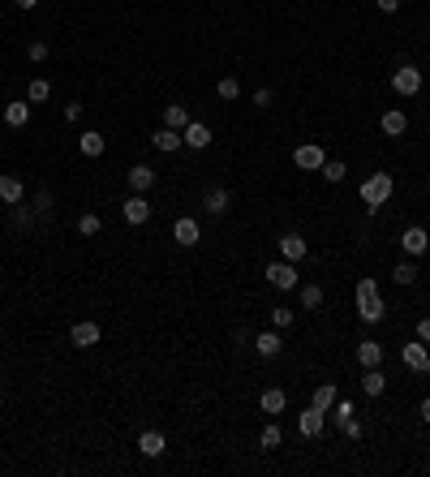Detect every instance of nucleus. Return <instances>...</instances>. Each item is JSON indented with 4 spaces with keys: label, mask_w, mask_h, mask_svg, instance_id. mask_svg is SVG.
Here are the masks:
<instances>
[{
    "label": "nucleus",
    "mask_w": 430,
    "mask_h": 477,
    "mask_svg": "<svg viewBox=\"0 0 430 477\" xmlns=\"http://www.w3.org/2000/svg\"><path fill=\"white\" fill-rule=\"evenodd\" d=\"M353 292H358V314H362V322H378V318H383V297H378V284L370 280V275H366V280H358V288H353Z\"/></svg>",
    "instance_id": "obj_1"
},
{
    "label": "nucleus",
    "mask_w": 430,
    "mask_h": 477,
    "mask_svg": "<svg viewBox=\"0 0 430 477\" xmlns=\"http://www.w3.org/2000/svg\"><path fill=\"white\" fill-rule=\"evenodd\" d=\"M392 189H396V181H392V172H374V177L362 185V203L370 207V211H378L392 198Z\"/></svg>",
    "instance_id": "obj_2"
},
{
    "label": "nucleus",
    "mask_w": 430,
    "mask_h": 477,
    "mask_svg": "<svg viewBox=\"0 0 430 477\" xmlns=\"http://www.w3.org/2000/svg\"><path fill=\"white\" fill-rule=\"evenodd\" d=\"M263 275H267V284H271V288H284V292L301 284V275H297V263H289V258H284V263H271Z\"/></svg>",
    "instance_id": "obj_3"
},
{
    "label": "nucleus",
    "mask_w": 430,
    "mask_h": 477,
    "mask_svg": "<svg viewBox=\"0 0 430 477\" xmlns=\"http://www.w3.org/2000/svg\"><path fill=\"white\" fill-rule=\"evenodd\" d=\"M392 91L404 95V99L417 95V91H422V69H417V65H400V69L392 73Z\"/></svg>",
    "instance_id": "obj_4"
},
{
    "label": "nucleus",
    "mask_w": 430,
    "mask_h": 477,
    "mask_svg": "<svg viewBox=\"0 0 430 477\" xmlns=\"http://www.w3.org/2000/svg\"><path fill=\"white\" fill-rule=\"evenodd\" d=\"M293 164H297L301 172H318V168L327 164V150H323L318 142H301V146L293 150Z\"/></svg>",
    "instance_id": "obj_5"
},
{
    "label": "nucleus",
    "mask_w": 430,
    "mask_h": 477,
    "mask_svg": "<svg viewBox=\"0 0 430 477\" xmlns=\"http://www.w3.org/2000/svg\"><path fill=\"white\" fill-rule=\"evenodd\" d=\"M400 361L409 366L413 374H430V348H426L422 340H413V344H400Z\"/></svg>",
    "instance_id": "obj_6"
},
{
    "label": "nucleus",
    "mask_w": 430,
    "mask_h": 477,
    "mask_svg": "<svg viewBox=\"0 0 430 477\" xmlns=\"http://www.w3.org/2000/svg\"><path fill=\"white\" fill-rule=\"evenodd\" d=\"M69 340L78 344V348H95L99 340H104V331H99V322L82 318V322H73V331H69Z\"/></svg>",
    "instance_id": "obj_7"
},
{
    "label": "nucleus",
    "mask_w": 430,
    "mask_h": 477,
    "mask_svg": "<svg viewBox=\"0 0 430 477\" xmlns=\"http://www.w3.org/2000/svg\"><path fill=\"white\" fill-rule=\"evenodd\" d=\"M181 142H185L190 150H207V146H211V130H207L202 120H190L185 130H181Z\"/></svg>",
    "instance_id": "obj_8"
},
{
    "label": "nucleus",
    "mask_w": 430,
    "mask_h": 477,
    "mask_svg": "<svg viewBox=\"0 0 430 477\" xmlns=\"http://www.w3.org/2000/svg\"><path fill=\"white\" fill-rule=\"evenodd\" d=\"M323 421H327V413L310 405L306 413H297V430L306 435V439H318V435H323Z\"/></svg>",
    "instance_id": "obj_9"
},
{
    "label": "nucleus",
    "mask_w": 430,
    "mask_h": 477,
    "mask_svg": "<svg viewBox=\"0 0 430 477\" xmlns=\"http://www.w3.org/2000/svg\"><path fill=\"white\" fill-rule=\"evenodd\" d=\"M280 254H284L289 263H301V258L310 254V245H306V237H301V233H284V237H280Z\"/></svg>",
    "instance_id": "obj_10"
},
{
    "label": "nucleus",
    "mask_w": 430,
    "mask_h": 477,
    "mask_svg": "<svg viewBox=\"0 0 430 477\" xmlns=\"http://www.w3.org/2000/svg\"><path fill=\"white\" fill-rule=\"evenodd\" d=\"M138 451H142L146 460H155V456H164V451H168V439L160 430H142L138 435Z\"/></svg>",
    "instance_id": "obj_11"
},
{
    "label": "nucleus",
    "mask_w": 430,
    "mask_h": 477,
    "mask_svg": "<svg viewBox=\"0 0 430 477\" xmlns=\"http://www.w3.org/2000/svg\"><path fill=\"white\" fill-rule=\"evenodd\" d=\"M400 245H404V254H409V258H417V254H426V249H430V233L426 228H404Z\"/></svg>",
    "instance_id": "obj_12"
},
{
    "label": "nucleus",
    "mask_w": 430,
    "mask_h": 477,
    "mask_svg": "<svg viewBox=\"0 0 430 477\" xmlns=\"http://www.w3.org/2000/svg\"><path fill=\"white\" fill-rule=\"evenodd\" d=\"M172 237H176V241H181L185 249H190V245H198V237H202V228H198V219H190V215H181V219H176V224H172Z\"/></svg>",
    "instance_id": "obj_13"
},
{
    "label": "nucleus",
    "mask_w": 430,
    "mask_h": 477,
    "mask_svg": "<svg viewBox=\"0 0 430 477\" xmlns=\"http://www.w3.org/2000/svg\"><path fill=\"white\" fill-rule=\"evenodd\" d=\"M254 353H259V357H280V353H284L280 331H263V336H254Z\"/></svg>",
    "instance_id": "obj_14"
},
{
    "label": "nucleus",
    "mask_w": 430,
    "mask_h": 477,
    "mask_svg": "<svg viewBox=\"0 0 430 477\" xmlns=\"http://www.w3.org/2000/svg\"><path fill=\"white\" fill-rule=\"evenodd\" d=\"M151 185H155V168H151V164H134L130 168V189L134 194H146Z\"/></svg>",
    "instance_id": "obj_15"
},
{
    "label": "nucleus",
    "mask_w": 430,
    "mask_h": 477,
    "mask_svg": "<svg viewBox=\"0 0 430 477\" xmlns=\"http://www.w3.org/2000/svg\"><path fill=\"white\" fill-rule=\"evenodd\" d=\"M151 142H155V150H164V155H172V150H181V146H185V142H181V130H168V125L151 134Z\"/></svg>",
    "instance_id": "obj_16"
},
{
    "label": "nucleus",
    "mask_w": 430,
    "mask_h": 477,
    "mask_svg": "<svg viewBox=\"0 0 430 477\" xmlns=\"http://www.w3.org/2000/svg\"><path fill=\"white\" fill-rule=\"evenodd\" d=\"M0 203H5V207H17V203H22V181L13 177V172L0 177Z\"/></svg>",
    "instance_id": "obj_17"
},
{
    "label": "nucleus",
    "mask_w": 430,
    "mask_h": 477,
    "mask_svg": "<svg viewBox=\"0 0 430 477\" xmlns=\"http://www.w3.org/2000/svg\"><path fill=\"white\" fill-rule=\"evenodd\" d=\"M362 391H366V396H383V391H387V374L378 370V366H370V370L362 374Z\"/></svg>",
    "instance_id": "obj_18"
},
{
    "label": "nucleus",
    "mask_w": 430,
    "mask_h": 477,
    "mask_svg": "<svg viewBox=\"0 0 430 477\" xmlns=\"http://www.w3.org/2000/svg\"><path fill=\"white\" fill-rule=\"evenodd\" d=\"M78 150H82L86 159H99V155H104V134H99V130H86V134L78 138Z\"/></svg>",
    "instance_id": "obj_19"
},
{
    "label": "nucleus",
    "mask_w": 430,
    "mask_h": 477,
    "mask_svg": "<svg viewBox=\"0 0 430 477\" xmlns=\"http://www.w3.org/2000/svg\"><path fill=\"white\" fill-rule=\"evenodd\" d=\"M125 219H130V224H146L151 219V203H146L142 194H134L130 203H125Z\"/></svg>",
    "instance_id": "obj_20"
},
{
    "label": "nucleus",
    "mask_w": 430,
    "mask_h": 477,
    "mask_svg": "<svg viewBox=\"0 0 430 477\" xmlns=\"http://www.w3.org/2000/svg\"><path fill=\"white\" fill-rule=\"evenodd\" d=\"M259 405H263V413H267V417H275V413H284V405H289V396H284L280 387H267V391H263V400H259Z\"/></svg>",
    "instance_id": "obj_21"
},
{
    "label": "nucleus",
    "mask_w": 430,
    "mask_h": 477,
    "mask_svg": "<svg viewBox=\"0 0 430 477\" xmlns=\"http://www.w3.org/2000/svg\"><path fill=\"white\" fill-rule=\"evenodd\" d=\"M378 125H383V134H387V138H400L404 130H409V116L392 108V112H383V120H378Z\"/></svg>",
    "instance_id": "obj_22"
},
{
    "label": "nucleus",
    "mask_w": 430,
    "mask_h": 477,
    "mask_svg": "<svg viewBox=\"0 0 430 477\" xmlns=\"http://www.w3.org/2000/svg\"><path fill=\"white\" fill-rule=\"evenodd\" d=\"M358 361L370 370V366H378V361H383V344H378V340H362L358 344Z\"/></svg>",
    "instance_id": "obj_23"
},
{
    "label": "nucleus",
    "mask_w": 430,
    "mask_h": 477,
    "mask_svg": "<svg viewBox=\"0 0 430 477\" xmlns=\"http://www.w3.org/2000/svg\"><path fill=\"white\" fill-rule=\"evenodd\" d=\"M336 400H340V391H336V383H323V387H314V396H310V405L327 413V409H332V405H336Z\"/></svg>",
    "instance_id": "obj_24"
},
{
    "label": "nucleus",
    "mask_w": 430,
    "mask_h": 477,
    "mask_svg": "<svg viewBox=\"0 0 430 477\" xmlns=\"http://www.w3.org/2000/svg\"><path fill=\"white\" fill-rule=\"evenodd\" d=\"M164 125H168V130H185V125H190V108L185 104H168L164 108Z\"/></svg>",
    "instance_id": "obj_25"
},
{
    "label": "nucleus",
    "mask_w": 430,
    "mask_h": 477,
    "mask_svg": "<svg viewBox=\"0 0 430 477\" xmlns=\"http://www.w3.org/2000/svg\"><path fill=\"white\" fill-rule=\"evenodd\" d=\"M5 120H9V130H22L31 120V99L26 104H5Z\"/></svg>",
    "instance_id": "obj_26"
},
{
    "label": "nucleus",
    "mask_w": 430,
    "mask_h": 477,
    "mask_svg": "<svg viewBox=\"0 0 430 477\" xmlns=\"http://www.w3.org/2000/svg\"><path fill=\"white\" fill-rule=\"evenodd\" d=\"M318 172H323V181H327V185H340V181L348 177V168H344L340 159H327V164H323Z\"/></svg>",
    "instance_id": "obj_27"
},
{
    "label": "nucleus",
    "mask_w": 430,
    "mask_h": 477,
    "mask_svg": "<svg viewBox=\"0 0 430 477\" xmlns=\"http://www.w3.org/2000/svg\"><path fill=\"white\" fill-rule=\"evenodd\" d=\"M280 443H284V430H280V425H263V435H259V447H263V451H275Z\"/></svg>",
    "instance_id": "obj_28"
},
{
    "label": "nucleus",
    "mask_w": 430,
    "mask_h": 477,
    "mask_svg": "<svg viewBox=\"0 0 430 477\" xmlns=\"http://www.w3.org/2000/svg\"><path fill=\"white\" fill-rule=\"evenodd\" d=\"M207 211L211 215H229V189H211L207 194Z\"/></svg>",
    "instance_id": "obj_29"
},
{
    "label": "nucleus",
    "mask_w": 430,
    "mask_h": 477,
    "mask_svg": "<svg viewBox=\"0 0 430 477\" xmlns=\"http://www.w3.org/2000/svg\"><path fill=\"white\" fill-rule=\"evenodd\" d=\"M47 95H52V82H47V78H35V82L26 86V99H31V104H43Z\"/></svg>",
    "instance_id": "obj_30"
},
{
    "label": "nucleus",
    "mask_w": 430,
    "mask_h": 477,
    "mask_svg": "<svg viewBox=\"0 0 430 477\" xmlns=\"http://www.w3.org/2000/svg\"><path fill=\"white\" fill-rule=\"evenodd\" d=\"M327 413H332V421L340 425V430H344V425L353 421V405H348V400H336V405H332V409H327Z\"/></svg>",
    "instance_id": "obj_31"
},
{
    "label": "nucleus",
    "mask_w": 430,
    "mask_h": 477,
    "mask_svg": "<svg viewBox=\"0 0 430 477\" xmlns=\"http://www.w3.org/2000/svg\"><path fill=\"white\" fill-rule=\"evenodd\" d=\"M301 306H306V310H318V306H323V288H318V284H301Z\"/></svg>",
    "instance_id": "obj_32"
},
{
    "label": "nucleus",
    "mask_w": 430,
    "mask_h": 477,
    "mask_svg": "<svg viewBox=\"0 0 430 477\" xmlns=\"http://www.w3.org/2000/svg\"><path fill=\"white\" fill-rule=\"evenodd\" d=\"M215 95H220V99H229V104H233V99L241 95V82H237V78H220V82H215Z\"/></svg>",
    "instance_id": "obj_33"
},
{
    "label": "nucleus",
    "mask_w": 430,
    "mask_h": 477,
    "mask_svg": "<svg viewBox=\"0 0 430 477\" xmlns=\"http://www.w3.org/2000/svg\"><path fill=\"white\" fill-rule=\"evenodd\" d=\"M392 280H396V284H404V288H409V284L417 280V267H413V263H400V267L392 271Z\"/></svg>",
    "instance_id": "obj_34"
},
{
    "label": "nucleus",
    "mask_w": 430,
    "mask_h": 477,
    "mask_svg": "<svg viewBox=\"0 0 430 477\" xmlns=\"http://www.w3.org/2000/svg\"><path fill=\"white\" fill-rule=\"evenodd\" d=\"M99 228H104V224H99V215H95V211H86V215L78 219V233H82V237H95Z\"/></svg>",
    "instance_id": "obj_35"
},
{
    "label": "nucleus",
    "mask_w": 430,
    "mask_h": 477,
    "mask_svg": "<svg viewBox=\"0 0 430 477\" xmlns=\"http://www.w3.org/2000/svg\"><path fill=\"white\" fill-rule=\"evenodd\" d=\"M293 318H297V314H293L289 306H280V310H271V327H275V331H280V327H293Z\"/></svg>",
    "instance_id": "obj_36"
},
{
    "label": "nucleus",
    "mask_w": 430,
    "mask_h": 477,
    "mask_svg": "<svg viewBox=\"0 0 430 477\" xmlns=\"http://www.w3.org/2000/svg\"><path fill=\"white\" fill-rule=\"evenodd\" d=\"M26 56H31V61H47V43H43V39H35V43L26 47Z\"/></svg>",
    "instance_id": "obj_37"
},
{
    "label": "nucleus",
    "mask_w": 430,
    "mask_h": 477,
    "mask_svg": "<svg viewBox=\"0 0 430 477\" xmlns=\"http://www.w3.org/2000/svg\"><path fill=\"white\" fill-rule=\"evenodd\" d=\"M340 435H344V439H353V443H358V439H362V421H358V417H353V421L344 425V430H340Z\"/></svg>",
    "instance_id": "obj_38"
},
{
    "label": "nucleus",
    "mask_w": 430,
    "mask_h": 477,
    "mask_svg": "<svg viewBox=\"0 0 430 477\" xmlns=\"http://www.w3.org/2000/svg\"><path fill=\"white\" fill-rule=\"evenodd\" d=\"M254 108H271V91H267V86L254 91Z\"/></svg>",
    "instance_id": "obj_39"
},
{
    "label": "nucleus",
    "mask_w": 430,
    "mask_h": 477,
    "mask_svg": "<svg viewBox=\"0 0 430 477\" xmlns=\"http://www.w3.org/2000/svg\"><path fill=\"white\" fill-rule=\"evenodd\" d=\"M417 340L430 344V318H417Z\"/></svg>",
    "instance_id": "obj_40"
},
{
    "label": "nucleus",
    "mask_w": 430,
    "mask_h": 477,
    "mask_svg": "<svg viewBox=\"0 0 430 477\" xmlns=\"http://www.w3.org/2000/svg\"><path fill=\"white\" fill-rule=\"evenodd\" d=\"M35 207H39V215H47V211H52V194H47V189H43V194H39V203H35Z\"/></svg>",
    "instance_id": "obj_41"
},
{
    "label": "nucleus",
    "mask_w": 430,
    "mask_h": 477,
    "mask_svg": "<svg viewBox=\"0 0 430 477\" xmlns=\"http://www.w3.org/2000/svg\"><path fill=\"white\" fill-rule=\"evenodd\" d=\"M82 116V104H78V99H73V104H65V120H78Z\"/></svg>",
    "instance_id": "obj_42"
},
{
    "label": "nucleus",
    "mask_w": 430,
    "mask_h": 477,
    "mask_svg": "<svg viewBox=\"0 0 430 477\" xmlns=\"http://www.w3.org/2000/svg\"><path fill=\"white\" fill-rule=\"evenodd\" d=\"M374 5L383 9V13H396V9H400V0H374Z\"/></svg>",
    "instance_id": "obj_43"
},
{
    "label": "nucleus",
    "mask_w": 430,
    "mask_h": 477,
    "mask_svg": "<svg viewBox=\"0 0 430 477\" xmlns=\"http://www.w3.org/2000/svg\"><path fill=\"white\" fill-rule=\"evenodd\" d=\"M417 413H422V421H426V425H430V396H426V400H422V409H417Z\"/></svg>",
    "instance_id": "obj_44"
},
{
    "label": "nucleus",
    "mask_w": 430,
    "mask_h": 477,
    "mask_svg": "<svg viewBox=\"0 0 430 477\" xmlns=\"http://www.w3.org/2000/svg\"><path fill=\"white\" fill-rule=\"evenodd\" d=\"M13 5H17V9H35V5H39V0H13Z\"/></svg>",
    "instance_id": "obj_45"
},
{
    "label": "nucleus",
    "mask_w": 430,
    "mask_h": 477,
    "mask_svg": "<svg viewBox=\"0 0 430 477\" xmlns=\"http://www.w3.org/2000/svg\"><path fill=\"white\" fill-rule=\"evenodd\" d=\"M0 405H5V400H0Z\"/></svg>",
    "instance_id": "obj_46"
},
{
    "label": "nucleus",
    "mask_w": 430,
    "mask_h": 477,
    "mask_svg": "<svg viewBox=\"0 0 430 477\" xmlns=\"http://www.w3.org/2000/svg\"><path fill=\"white\" fill-rule=\"evenodd\" d=\"M0 108H5V104H0Z\"/></svg>",
    "instance_id": "obj_47"
}]
</instances>
